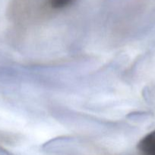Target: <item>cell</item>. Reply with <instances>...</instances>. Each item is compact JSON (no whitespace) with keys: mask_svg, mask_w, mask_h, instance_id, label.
<instances>
[{"mask_svg":"<svg viewBox=\"0 0 155 155\" xmlns=\"http://www.w3.org/2000/svg\"><path fill=\"white\" fill-rule=\"evenodd\" d=\"M137 148L141 155H155V130L145 135L139 141Z\"/></svg>","mask_w":155,"mask_h":155,"instance_id":"obj_1","label":"cell"},{"mask_svg":"<svg viewBox=\"0 0 155 155\" xmlns=\"http://www.w3.org/2000/svg\"><path fill=\"white\" fill-rule=\"evenodd\" d=\"M75 0H48L49 5L53 9H62L68 7Z\"/></svg>","mask_w":155,"mask_h":155,"instance_id":"obj_2","label":"cell"}]
</instances>
